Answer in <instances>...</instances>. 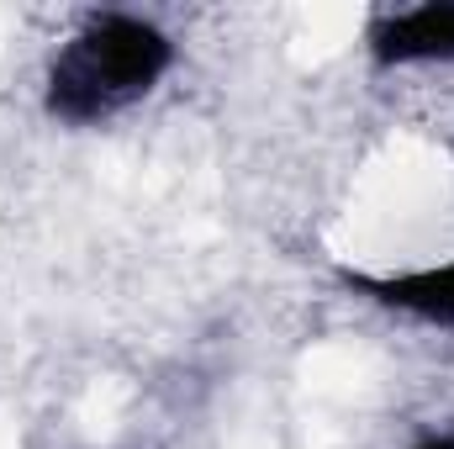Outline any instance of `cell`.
Wrapping results in <instances>:
<instances>
[{"mask_svg":"<svg viewBox=\"0 0 454 449\" xmlns=\"http://www.w3.org/2000/svg\"><path fill=\"white\" fill-rule=\"evenodd\" d=\"M169 64H175V43L153 21L106 11V16H90L59 48V59L48 64L43 101L59 122L85 127V122H101V116L143 101L164 80Z\"/></svg>","mask_w":454,"mask_h":449,"instance_id":"6da1fadb","label":"cell"},{"mask_svg":"<svg viewBox=\"0 0 454 449\" xmlns=\"http://www.w3.org/2000/svg\"><path fill=\"white\" fill-rule=\"evenodd\" d=\"M348 286L375 296L380 307H396V312H412L423 323L454 328V259L434 264V270H407V275H348Z\"/></svg>","mask_w":454,"mask_h":449,"instance_id":"3957f363","label":"cell"},{"mask_svg":"<svg viewBox=\"0 0 454 449\" xmlns=\"http://www.w3.org/2000/svg\"><path fill=\"white\" fill-rule=\"evenodd\" d=\"M375 64H454V0H428L370 27Z\"/></svg>","mask_w":454,"mask_h":449,"instance_id":"7a4b0ae2","label":"cell"},{"mask_svg":"<svg viewBox=\"0 0 454 449\" xmlns=\"http://www.w3.org/2000/svg\"><path fill=\"white\" fill-rule=\"evenodd\" d=\"M418 449H454V434H439V439H428V445H418Z\"/></svg>","mask_w":454,"mask_h":449,"instance_id":"277c9868","label":"cell"}]
</instances>
